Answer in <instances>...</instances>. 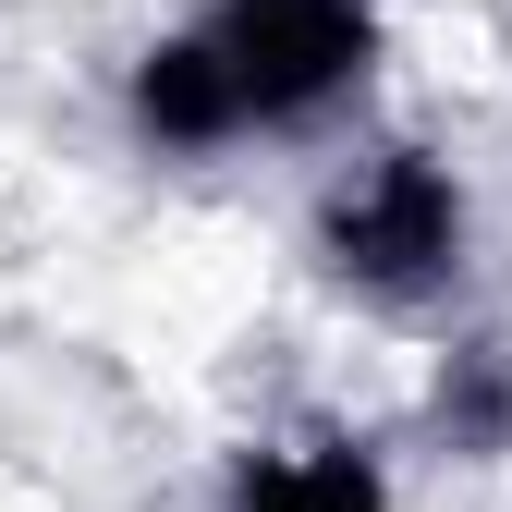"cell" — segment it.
<instances>
[{"instance_id": "cell-1", "label": "cell", "mask_w": 512, "mask_h": 512, "mask_svg": "<svg viewBox=\"0 0 512 512\" xmlns=\"http://www.w3.org/2000/svg\"><path fill=\"white\" fill-rule=\"evenodd\" d=\"M305 244H317V269L342 293H366V305H439L464 281V256H476V196H464V171L427 159V147H366L354 171L317 183Z\"/></svg>"}, {"instance_id": "cell-2", "label": "cell", "mask_w": 512, "mask_h": 512, "mask_svg": "<svg viewBox=\"0 0 512 512\" xmlns=\"http://www.w3.org/2000/svg\"><path fill=\"white\" fill-rule=\"evenodd\" d=\"M208 61L244 98V135L256 122H317L342 110L366 74H378V0H208Z\"/></svg>"}, {"instance_id": "cell-3", "label": "cell", "mask_w": 512, "mask_h": 512, "mask_svg": "<svg viewBox=\"0 0 512 512\" xmlns=\"http://www.w3.org/2000/svg\"><path fill=\"white\" fill-rule=\"evenodd\" d=\"M122 122H135V147H159V159H208V147L244 135V98H232V74L208 61V37L183 25V37H147V49H135V74H122Z\"/></svg>"}, {"instance_id": "cell-4", "label": "cell", "mask_w": 512, "mask_h": 512, "mask_svg": "<svg viewBox=\"0 0 512 512\" xmlns=\"http://www.w3.org/2000/svg\"><path fill=\"white\" fill-rule=\"evenodd\" d=\"M232 512H391V464L354 427L256 439V452H232Z\"/></svg>"}, {"instance_id": "cell-5", "label": "cell", "mask_w": 512, "mask_h": 512, "mask_svg": "<svg viewBox=\"0 0 512 512\" xmlns=\"http://www.w3.org/2000/svg\"><path fill=\"white\" fill-rule=\"evenodd\" d=\"M427 427L452 439L464 464H500V452H512V342H464L452 366H439Z\"/></svg>"}]
</instances>
